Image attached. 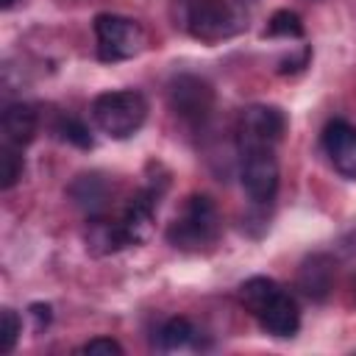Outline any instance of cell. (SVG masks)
Instances as JSON below:
<instances>
[{
    "label": "cell",
    "instance_id": "obj_1",
    "mask_svg": "<svg viewBox=\"0 0 356 356\" xmlns=\"http://www.w3.org/2000/svg\"><path fill=\"white\" fill-rule=\"evenodd\" d=\"M239 303L259 320V325L273 337H292L300 328L298 300L273 278L256 275L239 286Z\"/></svg>",
    "mask_w": 356,
    "mask_h": 356
},
{
    "label": "cell",
    "instance_id": "obj_2",
    "mask_svg": "<svg viewBox=\"0 0 356 356\" xmlns=\"http://www.w3.org/2000/svg\"><path fill=\"white\" fill-rule=\"evenodd\" d=\"M220 236V211L209 195H189L167 228V242L178 250H203Z\"/></svg>",
    "mask_w": 356,
    "mask_h": 356
},
{
    "label": "cell",
    "instance_id": "obj_3",
    "mask_svg": "<svg viewBox=\"0 0 356 356\" xmlns=\"http://www.w3.org/2000/svg\"><path fill=\"white\" fill-rule=\"evenodd\" d=\"M147 117V100L142 92L134 89H117L103 92L92 103V120L95 125L111 136V139H128L134 136Z\"/></svg>",
    "mask_w": 356,
    "mask_h": 356
},
{
    "label": "cell",
    "instance_id": "obj_4",
    "mask_svg": "<svg viewBox=\"0 0 356 356\" xmlns=\"http://www.w3.org/2000/svg\"><path fill=\"white\" fill-rule=\"evenodd\" d=\"M248 11L239 0H189L186 28L200 42H222L245 28Z\"/></svg>",
    "mask_w": 356,
    "mask_h": 356
},
{
    "label": "cell",
    "instance_id": "obj_5",
    "mask_svg": "<svg viewBox=\"0 0 356 356\" xmlns=\"http://www.w3.org/2000/svg\"><path fill=\"white\" fill-rule=\"evenodd\" d=\"M95 39H97V56L103 61H125L145 50L147 33L145 28L120 14H97L95 17Z\"/></svg>",
    "mask_w": 356,
    "mask_h": 356
},
{
    "label": "cell",
    "instance_id": "obj_6",
    "mask_svg": "<svg viewBox=\"0 0 356 356\" xmlns=\"http://www.w3.org/2000/svg\"><path fill=\"white\" fill-rule=\"evenodd\" d=\"M286 131V117L275 106H248L236 120L239 153L253 147H275Z\"/></svg>",
    "mask_w": 356,
    "mask_h": 356
},
{
    "label": "cell",
    "instance_id": "obj_7",
    "mask_svg": "<svg viewBox=\"0 0 356 356\" xmlns=\"http://www.w3.org/2000/svg\"><path fill=\"white\" fill-rule=\"evenodd\" d=\"M242 156V186L253 203H270L278 192V159L273 147H253Z\"/></svg>",
    "mask_w": 356,
    "mask_h": 356
},
{
    "label": "cell",
    "instance_id": "obj_8",
    "mask_svg": "<svg viewBox=\"0 0 356 356\" xmlns=\"http://www.w3.org/2000/svg\"><path fill=\"white\" fill-rule=\"evenodd\" d=\"M167 97H170V108L186 120V122H200L211 114V106H214V89L209 81L197 78V75H178L172 78L170 89H167Z\"/></svg>",
    "mask_w": 356,
    "mask_h": 356
},
{
    "label": "cell",
    "instance_id": "obj_9",
    "mask_svg": "<svg viewBox=\"0 0 356 356\" xmlns=\"http://www.w3.org/2000/svg\"><path fill=\"white\" fill-rule=\"evenodd\" d=\"M323 147L334 170L345 178H356V128L345 120H334L323 131Z\"/></svg>",
    "mask_w": 356,
    "mask_h": 356
},
{
    "label": "cell",
    "instance_id": "obj_10",
    "mask_svg": "<svg viewBox=\"0 0 356 356\" xmlns=\"http://www.w3.org/2000/svg\"><path fill=\"white\" fill-rule=\"evenodd\" d=\"M153 209H156V197H153L150 189H142L128 200V206L120 214V228H122L128 245H142V242L150 239V234H153Z\"/></svg>",
    "mask_w": 356,
    "mask_h": 356
},
{
    "label": "cell",
    "instance_id": "obj_11",
    "mask_svg": "<svg viewBox=\"0 0 356 356\" xmlns=\"http://www.w3.org/2000/svg\"><path fill=\"white\" fill-rule=\"evenodd\" d=\"M334 286V259L325 253L309 256L298 270V289L312 300H325Z\"/></svg>",
    "mask_w": 356,
    "mask_h": 356
},
{
    "label": "cell",
    "instance_id": "obj_12",
    "mask_svg": "<svg viewBox=\"0 0 356 356\" xmlns=\"http://www.w3.org/2000/svg\"><path fill=\"white\" fill-rule=\"evenodd\" d=\"M3 139L6 145H14V147H25L28 142H33L36 136V111L28 106V103H14L3 111Z\"/></svg>",
    "mask_w": 356,
    "mask_h": 356
},
{
    "label": "cell",
    "instance_id": "obj_13",
    "mask_svg": "<svg viewBox=\"0 0 356 356\" xmlns=\"http://www.w3.org/2000/svg\"><path fill=\"white\" fill-rule=\"evenodd\" d=\"M67 192H70L72 203H75L78 209L89 211L92 217H97V214L103 211V206L108 203V184H106L100 175H95V172L78 175V178L70 184Z\"/></svg>",
    "mask_w": 356,
    "mask_h": 356
},
{
    "label": "cell",
    "instance_id": "obj_14",
    "mask_svg": "<svg viewBox=\"0 0 356 356\" xmlns=\"http://www.w3.org/2000/svg\"><path fill=\"white\" fill-rule=\"evenodd\" d=\"M125 234L120 228V220H108V217H92L89 220V228H86V248L97 256H106V253H114L120 248H125Z\"/></svg>",
    "mask_w": 356,
    "mask_h": 356
},
{
    "label": "cell",
    "instance_id": "obj_15",
    "mask_svg": "<svg viewBox=\"0 0 356 356\" xmlns=\"http://www.w3.org/2000/svg\"><path fill=\"white\" fill-rule=\"evenodd\" d=\"M192 339H195V328L186 317H172L159 331V345L164 350H181V348L192 345Z\"/></svg>",
    "mask_w": 356,
    "mask_h": 356
},
{
    "label": "cell",
    "instance_id": "obj_16",
    "mask_svg": "<svg viewBox=\"0 0 356 356\" xmlns=\"http://www.w3.org/2000/svg\"><path fill=\"white\" fill-rule=\"evenodd\" d=\"M264 36H273V39H300L303 36V22L295 11L289 8H281L270 17L267 28H264Z\"/></svg>",
    "mask_w": 356,
    "mask_h": 356
},
{
    "label": "cell",
    "instance_id": "obj_17",
    "mask_svg": "<svg viewBox=\"0 0 356 356\" xmlns=\"http://www.w3.org/2000/svg\"><path fill=\"white\" fill-rule=\"evenodd\" d=\"M22 156H19V147L14 145H6L0 150V186L3 189H11L19 178H22Z\"/></svg>",
    "mask_w": 356,
    "mask_h": 356
},
{
    "label": "cell",
    "instance_id": "obj_18",
    "mask_svg": "<svg viewBox=\"0 0 356 356\" xmlns=\"http://www.w3.org/2000/svg\"><path fill=\"white\" fill-rule=\"evenodd\" d=\"M19 334H22L19 314L14 309H3V314H0V350L3 353H11L14 345H17V339H19Z\"/></svg>",
    "mask_w": 356,
    "mask_h": 356
},
{
    "label": "cell",
    "instance_id": "obj_19",
    "mask_svg": "<svg viewBox=\"0 0 356 356\" xmlns=\"http://www.w3.org/2000/svg\"><path fill=\"white\" fill-rule=\"evenodd\" d=\"M56 131L61 134V139H67V142H72L78 147H92V136L86 131V125L81 120H75V117H61Z\"/></svg>",
    "mask_w": 356,
    "mask_h": 356
},
{
    "label": "cell",
    "instance_id": "obj_20",
    "mask_svg": "<svg viewBox=\"0 0 356 356\" xmlns=\"http://www.w3.org/2000/svg\"><path fill=\"white\" fill-rule=\"evenodd\" d=\"M81 353H89V356H97V353H103V356H120L122 353V345L117 342V339H111V337H95V339H89L83 348H81Z\"/></svg>",
    "mask_w": 356,
    "mask_h": 356
},
{
    "label": "cell",
    "instance_id": "obj_21",
    "mask_svg": "<svg viewBox=\"0 0 356 356\" xmlns=\"http://www.w3.org/2000/svg\"><path fill=\"white\" fill-rule=\"evenodd\" d=\"M31 317H33V328H36V331H42V328L50 323V306L33 303V306H31Z\"/></svg>",
    "mask_w": 356,
    "mask_h": 356
},
{
    "label": "cell",
    "instance_id": "obj_22",
    "mask_svg": "<svg viewBox=\"0 0 356 356\" xmlns=\"http://www.w3.org/2000/svg\"><path fill=\"white\" fill-rule=\"evenodd\" d=\"M14 3H17V0H3V8H11Z\"/></svg>",
    "mask_w": 356,
    "mask_h": 356
}]
</instances>
